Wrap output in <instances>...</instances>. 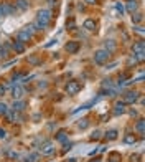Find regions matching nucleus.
Segmentation results:
<instances>
[{
  "mask_svg": "<svg viewBox=\"0 0 145 162\" xmlns=\"http://www.w3.org/2000/svg\"><path fill=\"white\" fill-rule=\"evenodd\" d=\"M51 18H53V12L48 10V9H41V10L36 12V23L41 28H46L50 25Z\"/></svg>",
  "mask_w": 145,
  "mask_h": 162,
  "instance_id": "obj_1",
  "label": "nucleus"
},
{
  "mask_svg": "<svg viewBox=\"0 0 145 162\" xmlns=\"http://www.w3.org/2000/svg\"><path fill=\"white\" fill-rule=\"evenodd\" d=\"M109 58H111V53H109L107 50H104V48H101V50H97L94 53V61L96 64H104L109 61Z\"/></svg>",
  "mask_w": 145,
  "mask_h": 162,
  "instance_id": "obj_2",
  "label": "nucleus"
},
{
  "mask_svg": "<svg viewBox=\"0 0 145 162\" xmlns=\"http://www.w3.org/2000/svg\"><path fill=\"white\" fill-rule=\"evenodd\" d=\"M79 90H81V83H79V81H76V79L68 81V83H66V86H64V91H66L69 96L78 94V93H79Z\"/></svg>",
  "mask_w": 145,
  "mask_h": 162,
  "instance_id": "obj_3",
  "label": "nucleus"
},
{
  "mask_svg": "<svg viewBox=\"0 0 145 162\" xmlns=\"http://www.w3.org/2000/svg\"><path fill=\"white\" fill-rule=\"evenodd\" d=\"M40 154H41V156H51V154H55V145H53V142H50V141L43 142L41 145H40Z\"/></svg>",
  "mask_w": 145,
  "mask_h": 162,
  "instance_id": "obj_4",
  "label": "nucleus"
},
{
  "mask_svg": "<svg viewBox=\"0 0 145 162\" xmlns=\"http://www.w3.org/2000/svg\"><path fill=\"white\" fill-rule=\"evenodd\" d=\"M140 93L139 91H127L126 94H124V103L126 104H135L137 99H139Z\"/></svg>",
  "mask_w": 145,
  "mask_h": 162,
  "instance_id": "obj_5",
  "label": "nucleus"
},
{
  "mask_svg": "<svg viewBox=\"0 0 145 162\" xmlns=\"http://www.w3.org/2000/svg\"><path fill=\"white\" fill-rule=\"evenodd\" d=\"M79 48H81V45H79V42H74V40H71V42H68L66 45H64V50H66L69 55L78 53V51H79Z\"/></svg>",
  "mask_w": 145,
  "mask_h": 162,
  "instance_id": "obj_6",
  "label": "nucleus"
},
{
  "mask_svg": "<svg viewBox=\"0 0 145 162\" xmlns=\"http://www.w3.org/2000/svg\"><path fill=\"white\" fill-rule=\"evenodd\" d=\"M25 108H27V103H25V101H22V99H15L10 109H12V111H15V112H22V111H25Z\"/></svg>",
  "mask_w": 145,
  "mask_h": 162,
  "instance_id": "obj_7",
  "label": "nucleus"
},
{
  "mask_svg": "<svg viewBox=\"0 0 145 162\" xmlns=\"http://www.w3.org/2000/svg\"><path fill=\"white\" fill-rule=\"evenodd\" d=\"M127 109H126V103L124 101H117V103L114 104V114L119 116V114H124Z\"/></svg>",
  "mask_w": 145,
  "mask_h": 162,
  "instance_id": "obj_8",
  "label": "nucleus"
},
{
  "mask_svg": "<svg viewBox=\"0 0 145 162\" xmlns=\"http://www.w3.org/2000/svg\"><path fill=\"white\" fill-rule=\"evenodd\" d=\"M17 40H18V42H22V43H27V42H30V40H31V35L28 33L27 30H22V31H18Z\"/></svg>",
  "mask_w": 145,
  "mask_h": 162,
  "instance_id": "obj_9",
  "label": "nucleus"
},
{
  "mask_svg": "<svg viewBox=\"0 0 145 162\" xmlns=\"http://www.w3.org/2000/svg\"><path fill=\"white\" fill-rule=\"evenodd\" d=\"M12 96H13V99H20L23 96V88L20 86V84H15V86L12 88Z\"/></svg>",
  "mask_w": 145,
  "mask_h": 162,
  "instance_id": "obj_10",
  "label": "nucleus"
},
{
  "mask_svg": "<svg viewBox=\"0 0 145 162\" xmlns=\"http://www.w3.org/2000/svg\"><path fill=\"white\" fill-rule=\"evenodd\" d=\"M10 53V45L9 43H0V58H7Z\"/></svg>",
  "mask_w": 145,
  "mask_h": 162,
  "instance_id": "obj_11",
  "label": "nucleus"
},
{
  "mask_svg": "<svg viewBox=\"0 0 145 162\" xmlns=\"http://www.w3.org/2000/svg\"><path fill=\"white\" fill-rule=\"evenodd\" d=\"M83 28H84V30H87V31H94L96 30V22L92 18H87L86 22L83 23Z\"/></svg>",
  "mask_w": 145,
  "mask_h": 162,
  "instance_id": "obj_12",
  "label": "nucleus"
},
{
  "mask_svg": "<svg viewBox=\"0 0 145 162\" xmlns=\"http://www.w3.org/2000/svg\"><path fill=\"white\" fill-rule=\"evenodd\" d=\"M115 48H117V45H115L114 40H106V42H104V50H107L109 53H112Z\"/></svg>",
  "mask_w": 145,
  "mask_h": 162,
  "instance_id": "obj_13",
  "label": "nucleus"
},
{
  "mask_svg": "<svg viewBox=\"0 0 145 162\" xmlns=\"http://www.w3.org/2000/svg\"><path fill=\"white\" fill-rule=\"evenodd\" d=\"M12 48H13L15 53H23V51H25V43L15 40V42H13V46H12Z\"/></svg>",
  "mask_w": 145,
  "mask_h": 162,
  "instance_id": "obj_14",
  "label": "nucleus"
},
{
  "mask_svg": "<svg viewBox=\"0 0 145 162\" xmlns=\"http://www.w3.org/2000/svg\"><path fill=\"white\" fill-rule=\"evenodd\" d=\"M126 7H127V12H129V13H135V12H137V7H139V3H137L135 0H129Z\"/></svg>",
  "mask_w": 145,
  "mask_h": 162,
  "instance_id": "obj_15",
  "label": "nucleus"
},
{
  "mask_svg": "<svg viewBox=\"0 0 145 162\" xmlns=\"http://www.w3.org/2000/svg\"><path fill=\"white\" fill-rule=\"evenodd\" d=\"M132 51H134V53H143V42L142 40L132 45Z\"/></svg>",
  "mask_w": 145,
  "mask_h": 162,
  "instance_id": "obj_16",
  "label": "nucleus"
},
{
  "mask_svg": "<svg viewBox=\"0 0 145 162\" xmlns=\"http://www.w3.org/2000/svg\"><path fill=\"white\" fill-rule=\"evenodd\" d=\"M15 5H17L20 10H28V7H30V3H28L27 0H15Z\"/></svg>",
  "mask_w": 145,
  "mask_h": 162,
  "instance_id": "obj_17",
  "label": "nucleus"
},
{
  "mask_svg": "<svg viewBox=\"0 0 145 162\" xmlns=\"http://www.w3.org/2000/svg\"><path fill=\"white\" fill-rule=\"evenodd\" d=\"M2 9H3V15H12L15 12V9L10 3H2Z\"/></svg>",
  "mask_w": 145,
  "mask_h": 162,
  "instance_id": "obj_18",
  "label": "nucleus"
},
{
  "mask_svg": "<svg viewBox=\"0 0 145 162\" xmlns=\"http://www.w3.org/2000/svg\"><path fill=\"white\" fill-rule=\"evenodd\" d=\"M135 141H137V137L132 134V132H127L126 137H124V142L126 144H135Z\"/></svg>",
  "mask_w": 145,
  "mask_h": 162,
  "instance_id": "obj_19",
  "label": "nucleus"
},
{
  "mask_svg": "<svg viewBox=\"0 0 145 162\" xmlns=\"http://www.w3.org/2000/svg\"><path fill=\"white\" fill-rule=\"evenodd\" d=\"M135 131L139 132L140 136H143V119H142V117L135 123Z\"/></svg>",
  "mask_w": 145,
  "mask_h": 162,
  "instance_id": "obj_20",
  "label": "nucleus"
},
{
  "mask_svg": "<svg viewBox=\"0 0 145 162\" xmlns=\"http://www.w3.org/2000/svg\"><path fill=\"white\" fill-rule=\"evenodd\" d=\"M117 134H119V132L115 131V129H111V131L106 132V139L107 141H114V139H117Z\"/></svg>",
  "mask_w": 145,
  "mask_h": 162,
  "instance_id": "obj_21",
  "label": "nucleus"
},
{
  "mask_svg": "<svg viewBox=\"0 0 145 162\" xmlns=\"http://www.w3.org/2000/svg\"><path fill=\"white\" fill-rule=\"evenodd\" d=\"M38 159H40V154L38 152H33V154H30V156L27 157L25 162H38Z\"/></svg>",
  "mask_w": 145,
  "mask_h": 162,
  "instance_id": "obj_22",
  "label": "nucleus"
},
{
  "mask_svg": "<svg viewBox=\"0 0 145 162\" xmlns=\"http://www.w3.org/2000/svg\"><path fill=\"white\" fill-rule=\"evenodd\" d=\"M142 20H143V17H142L140 12H139V13H132V22H134V23H140Z\"/></svg>",
  "mask_w": 145,
  "mask_h": 162,
  "instance_id": "obj_23",
  "label": "nucleus"
},
{
  "mask_svg": "<svg viewBox=\"0 0 145 162\" xmlns=\"http://www.w3.org/2000/svg\"><path fill=\"white\" fill-rule=\"evenodd\" d=\"M87 126H89V119H81V121H78V127H79V129H86Z\"/></svg>",
  "mask_w": 145,
  "mask_h": 162,
  "instance_id": "obj_24",
  "label": "nucleus"
},
{
  "mask_svg": "<svg viewBox=\"0 0 145 162\" xmlns=\"http://www.w3.org/2000/svg\"><path fill=\"white\" fill-rule=\"evenodd\" d=\"M102 88H104V90H111V88H112V79L111 78L104 79L102 81Z\"/></svg>",
  "mask_w": 145,
  "mask_h": 162,
  "instance_id": "obj_25",
  "label": "nucleus"
},
{
  "mask_svg": "<svg viewBox=\"0 0 145 162\" xmlns=\"http://www.w3.org/2000/svg\"><path fill=\"white\" fill-rule=\"evenodd\" d=\"M28 63H30V64H40V63H41V61H40V58H38V56H28Z\"/></svg>",
  "mask_w": 145,
  "mask_h": 162,
  "instance_id": "obj_26",
  "label": "nucleus"
},
{
  "mask_svg": "<svg viewBox=\"0 0 145 162\" xmlns=\"http://www.w3.org/2000/svg\"><path fill=\"white\" fill-rule=\"evenodd\" d=\"M7 111H9V106L5 103H0V116H5Z\"/></svg>",
  "mask_w": 145,
  "mask_h": 162,
  "instance_id": "obj_27",
  "label": "nucleus"
},
{
  "mask_svg": "<svg viewBox=\"0 0 145 162\" xmlns=\"http://www.w3.org/2000/svg\"><path fill=\"white\" fill-rule=\"evenodd\" d=\"M56 139H58V141H61V142H63V141H66V134H64L63 131H61V132H58V136H56Z\"/></svg>",
  "mask_w": 145,
  "mask_h": 162,
  "instance_id": "obj_28",
  "label": "nucleus"
},
{
  "mask_svg": "<svg viewBox=\"0 0 145 162\" xmlns=\"http://www.w3.org/2000/svg\"><path fill=\"white\" fill-rule=\"evenodd\" d=\"M134 31H137V33L142 35V36H143V33H145V31H143V27H135V28H134Z\"/></svg>",
  "mask_w": 145,
  "mask_h": 162,
  "instance_id": "obj_29",
  "label": "nucleus"
},
{
  "mask_svg": "<svg viewBox=\"0 0 145 162\" xmlns=\"http://www.w3.org/2000/svg\"><path fill=\"white\" fill-rule=\"evenodd\" d=\"M115 9H117V10L120 12V13H124V5H122L120 2H117V3H115Z\"/></svg>",
  "mask_w": 145,
  "mask_h": 162,
  "instance_id": "obj_30",
  "label": "nucleus"
},
{
  "mask_svg": "<svg viewBox=\"0 0 145 162\" xmlns=\"http://www.w3.org/2000/svg\"><path fill=\"white\" fill-rule=\"evenodd\" d=\"M46 2H48V5H50V7H55V5H58L59 0H46Z\"/></svg>",
  "mask_w": 145,
  "mask_h": 162,
  "instance_id": "obj_31",
  "label": "nucleus"
},
{
  "mask_svg": "<svg viewBox=\"0 0 145 162\" xmlns=\"http://www.w3.org/2000/svg\"><path fill=\"white\" fill-rule=\"evenodd\" d=\"M99 137H101V132H99V131H96V132H94V134H92V136H91V139H92V141H94V139H96V141H97V139H99Z\"/></svg>",
  "mask_w": 145,
  "mask_h": 162,
  "instance_id": "obj_32",
  "label": "nucleus"
},
{
  "mask_svg": "<svg viewBox=\"0 0 145 162\" xmlns=\"http://www.w3.org/2000/svg\"><path fill=\"white\" fill-rule=\"evenodd\" d=\"M5 137H7V131L0 127V139H5Z\"/></svg>",
  "mask_w": 145,
  "mask_h": 162,
  "instance_id": "obj_33",
  "label": "nucleus"
},
{
  "mask_svg": "<svg viewBox=\"0 0 145 162\" xmlns=\"http://www.w3.org/2000/svg\"><path fill=\"white\" fill-rule=\"evenodd\" d=\"M71 145H72L71 142H69V144H64V149H63V151H64V152H66V151H69V149H71Z\"/></svg>",
  "mask_w": 145,
  "mask_h": 162,
  "instance_id": "obj_34",
  "label": "nucleus"
},
{
  "mask_svg": "<svg viewBox=\"0 0 145 162\" xmlns=\"http://www.w3.org/2000/svg\"><path fill=\"white\" fill-rule=\"evenodd\" d=\"M84 2H86V3H87V5H94V3H96V2H97V0H84Z\"/></svg>",
  "mask_w": 145,
  "mask_h": 162,
  "instance_id": "obj_35",
  "label": "nucleus"
},
{
  "mask_svg": "<svg viewBox=\"0 0 145 162\" xmlns=\"http://www.w3.org/2000/svg\"><path fill=\"white\" fill-rule=\"evenodd\" d=\"M53 43H56V40H50V42H48V43H46V45H45V46L48 48V46H51V45H53Z\"/></svg>",
  "mask_w": 145,
  "mask_h": 162,
  "instance_id": "obj_36",
  "label": "nucleus"
},
{
  "mask_svg": "<svg viewBox=\"0 0 145 162\" xmlns=\"http://www.w3.org/2000/svg\"><path fill=\"white\" fill-rule=\"evenodd\" d=\"M5 94V86H0V96Z\"/></svg>",
  "mask_w": 145,
  "mask_h": 162,
  "instance_id": "obj_37",
  "label": "nucleus"
},
{
  "mask_svg": "<svg viewBox=\"0 0 145 162\" xmlns=\"http://www.w3.org/2000/svg\"><path fill=\"white\" fill-rule=\"evenodd\" d=\"M129 112H130V116H137V111H135V109H130Z\"/></svg>",
  "mask_w": 145,
  "mask_h": 162,
  "instance_id": "obj_38",
  "label": "nucleus"
},
{
  "mask_svg": "<svg viewBox=\"0 0 145 162\" xmlns=\"http://www.w3.org/2000/svg\"><path fill=\"white\" fill-rule=\"evenodd\" d=\"M3 15V9H2V3H0V17Z\"/></svg>",
  "mask_w": 145,
  "mask_h": 162,
  "instance_id": "obj_39",
  "label": "nucleus"
}]
</instances>
